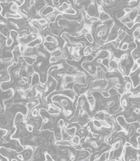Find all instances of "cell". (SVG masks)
<instances>
[{"mask_svg": "<svg viewBox=\"0 0 140 161\" xmlns=\"http://www.w3.org/2000/svg\"><path fill=\"white\" fill-rule=\"evenodd\" d=\"M86 156V153H81L79 154L78 155V157H81V158H84Z\"/></svg>", "mask_w": 140, "mask_h": 161, "instance_id": "cell-44", "label": "cell"}, {"mask_svg": "<svg viewBox=\"0 0 140 161\" xmlns=\"http://www.w3.org/2000/svg\"><path fill=\"white\" fill-rule=\"evenodd\" d=\"M132 145V143H131L130 141H125V142L123 145H124L126 147H130Z\"/></svg>", "mask_w": 140, "mask_h": 161, "instance_id": "cell-42", "label": "cell"}, {"mask_svg": "<svg viewBox=\"0 0 140 161\" xmlns=\"http://www.w3.org/2000/svg\"><path fill=\"white\" fill-rule=\"evenodd\" d=\"M10 35L14 39H16L17 40V37L19 35V34L18 32L15 30H11L10 33Z\"/></svg>", "mask_w": 140, "mask_h": 161, "instance_id": "cell-24", "label": "cell"}, {"mask_svg": "<svg viewBox=\"0 0 140 161\" xmlns=\"http://www.w3.org/2000/svg\"><path fill=\"white\" fill-rule=\"evenodd\" d=\"M27 130L29 131V132H32L33 131V126L31 124H27L26 126Z\"/></svg>", "mask_w": 140, "mask_h": 161, "instance_id": "cell-36", "label": "cell"}, {"mask_svg": "<svg viewBox=\"0 0 140 161\" xmlns=\"http://www.w3.org/2000/svg\"><path fill=\"white\" fill-rule=\"evenodd\" d=\"M14 42V39L9 35V36L6 39V46L7 47H11Z\"/></svg>", "mask_w": 140, "mask_h": 161, "instance_id": "cell-18", "label": "cell"}, {"mask_svg": "<svg viewBox=\"0 0 140 161\" xmlns=\"http://www.w3.org/2000/svg\"><path fill=\"white\" fill-rule=\"evenodd\" d=\"M140 34V27L138 26L135 28L133 32V35L134 38L137 39Z\"/></svg>", "mask_w": 140, "mask_h": 161, "instance_id": "cell-19", "label": "cell"}, {"mask_svg": "<svg viewBox=\"0 0 140 161\" xmlns=\"http://www.w3.org/2000/svg\"><path fill=\"white\" fill-rule=\"evenodd\" d=\"M51 45L54 47H57L59 46V42L58 39L56 37H54L53 40L51 43Z\"/></svg>", "mask_w": 140, "mask_h": 161, "instance_id": "cell-31", "label": "cell"}, {"mask_svg": "<svg viewBox=\"0 0 140 161\" xmlns=\"http://www.w3.org/2000/svg\"><path fill=\"white\" fill-rule=\"evenodd\" d=\"M78 134L81 136H84L86 134V130L84 129V128H81L79 129L78 131Z\"/></svg>", "mask_w": 140, "mask_h": 161, "instance_id": "cell-35", "label": "cell"}, {"mask_svg": "<svg viewBox=\"0 0 140 161\" xmlns=\"http://www.w3.org/2000/svg\"><path fill=\"white\" fill-rule=\"evenodd\" d=\"M28 3H29L31 6H34L36 3V1L35 0H30L29 2H28Z\"/></svg>", "mask_w": 140, "mask_h": 161, "instance_id": "cell-45", "label": "cell"}, {"mask_svg": "<svg viewBox=\"0 0 140 161\" xmlns=\"http://www.w3.org/2000/svg\"><path fill=\"white\" fill-rule=\"evenodd\" d=\"M91 138L89 136H87L85 138H84V143H88L90 141H91Z\"/></svg>", "mask_w": 140, "mask_h": 161, "instance_id": "cell-41", "label": "cell"}, {"mask_svg": "<svg viewBox=\"0 0 140 161\" xmlns=\"http://www.w3.org/2000/svg\"><path fill=\"white\" fill-rule=\"evenodd\" d=\"M30 155V153L29 152H26L24 153V155L26 158H28L29 156Z\"/></svg>", "mask_w": 140, "mask_h": 161, "instance_id": "cell-47", "label": "cell"}, {"mask_svg": "<svg viewBox=\"0 0 140 161\" xmlns=\"http://www.w3.org/2000/svg\"><path fill=\"white\" fill-rule=\"evenodd\" d=\"M61 159H59V160L61 161H66L67 160V159L66 158V157H60Z\"/></svg>", "mask_w": 140, "mask_h": 161, "instance_id": "cell-51", "label": "cell"}, {"mask_svg": "<svg viewBox=\"0 0 140 161\" xmlns=\"http://www.w3.org/2000/svg\"><path fill=\"white\" fill-rule=\"evenodd\" d=\"M138 116L139 115L134 113L133 111L131 113L129 117H128L126 119V121L128 124L135 123L138 122Z\"/></svg>", "mask_w": 140, "mask_h": 161, "instance_id": "cell-5", "label": "cell"}, {"mask_svg": "<svg viewBox=\"0 0 140 161\" xmlns=\"http://www.w3.org/2000/svg\"><path fill=\"white\" fill-rule=\"evenodd\" d=\"M98 142V141L92 140V141H91L89 142V144L92 147H93L94 149H98V148L100 146V145H99Z\"/></svg>", "mask_w": 140, "mask_h": 161, "instance_id": "cell-23", "label": "cell"}, {"mask_svg": "<svg viewBox=\"0 0 140 161\" xmlns=\"http://www.w3.org/2000/svg\"><path fill=\"white\" fill-rule=\"evenodd\" d=\"M61 6H62V8L63 9V10L64 11L68 9L71 7L70 6V4H69L68 3V2H67V1L63 2L62 4H61Z\"/></svg>", "mask_w": 140, "mask_h": 161, "instance_id": "cell-28", "label": "cell"}, {"mask_svg": "<svg viewBox=\"0 0 140 161\" xmlns=\"http://www.w3.org/2000/svg\"><path fill=\"white\" fill-rule=\"evenodd\" d=\"M90 0L91 3H94V4H95V3L97 2V0Z\"/></svg>", "mask_w": 140, "mask_h": 161, "instance_id": "cell-53", "label": "cell"}, {"mask_svg": "<svg viewBox=\"0 0 140 161\" xmlns=\"http://www.w3.org/2000/svg\"><path fill=\"white\" fill-rule=\"evenodd\" d=\"M136 24V22H135V21H130L129 22H127L125 24H124V25L129 29H132L134 27V26L135 25V24Z\"/></svg>", "mask_w": 140, "mask_h": 161, "instance_id": "cell-27", "label": "cell"}, {"mask_svg": "<svg viewBox=\"0 0 140 161\" xmlns=\"http://www.w3.org/2000/svg\"><path fill=\"white\" fill-rule=\"evenodd\" d=\"M127 14V13L124 10L118 12V13H117L116 14V17L118 19H120L122 18H123L124 17L126 16Z\"/></svg>", "mask_w": 140, "mask_h": 161, "instance_id": "cell-21", "label": "cell"}, {"mask_svg": "<svg viewBox=\"0 0 140 161\" xmlns=\"http://www.w3.org/2000/svg\"><path fill=\"white\" fill-rule=\"evenodd\" d=\"M104 158H105V161H107V160H109L110 159V150L105 152Z\"/></svg>", "mask_w": 140, "mask_h": 161, "instance_id": "cell-34", "label": "cell"}, {"mask_svg": "<svg viewBox=\"0 0 140 161\" xmlns=\"http://www.w3.org/2000/svg\"><path fill=\"white\" fill-rule=\"evenodd\" d=\"M92 52H93V51H92V47L89 46H86L84 50V55L86 56L90 54H92Z\"/></svg>", "mask_w": 140, "mask_h": 161, "instance_id": "cell-20", "label": "cell"}, {"mask_svg": "<svg viewBox=\"0 0 140 161\" xmlns=\"http://www.w3.org/2000/svg\"><path fill=\"white\" fill-rule=\"evenodd\" d=\"M105 78L110 83H111V84H114V83L120 82V79L118 77H114L110 78L108 79H106V78Z\"/></svg>", "mask_w": 140, "mask_h": 161, "instance_id": "cell-16", "label": "cell"}, {"mask_svg": "<svg viewBox=\"0 0 140 161\" xmlns=\"http://www.w3.org/2000/svg\"><path fill=\"white\" fill-rule=\"evenodd\" d=\"M45 159H46V160H48V161H49V160H53V159L52 158L51 156L49 154H48V153H46L45 155Z\"/></svg>", "mask_w": 140, "mask_h": 161, "instance_id": "cell-37", "label": "cell"}, {"mask_svg": "<svg viewBox=\"0 0 140 161\" xmlns=\"http://www.w3.org/2000/svg\"><path fill=\"white\" fill-rule=\"evenodd\" d=\"M43 42V38L41 36H38L32 40L30 42H29L26 45V46L27 47L34 48L36 47L37 46H38Z\"/></svg>", "mask_w": 140, "mask_h": 161, "instance_id": "cell-2", "label": "cell"}, {"mask_svg": "<svg viewBox=\"0 0 140 161\" xmlns=\"http://www.w3.org/2000/svg\"><path fill=\"white\" fill-rule=\"evenodd\" d=\"M63 14H67L68 15H72V16H76L77 14V12L76 10L73 8L70 7L67 10L64 11L62 13Z\"/></svg>", "mask_w": 140, "mask_h": 161, "instance_id": "cell-8", "label": "cell"}, {"mask_svg": "<svg viewBox=\"0 0 140 161\" xmlns=\"http://www.w3.org/2000/svg\"><path fill=\"white\" fill-rule=\"evenodd\" d=\"M55 11V8H53L51 6L48 5L46 6L41 12V14L43 16L46 17L49 14L54 12Z\"/></svg>", "mask_w": 140, "mask_h": 161, "instance_id": "cell-6", "label": "cell"}, {"mask_svg": "<svg viewBox=\"0 0 140 161\" xmlns=\"http://www.w3.org/2000/svg\"><path fill=\"white\" fill-rule=\"evenodd\" d=\"M90 132H91V135H92V137L93 138H96V139L98 137V136L99 135V134H98L97 133H95V132H93L92 131H90Z\"/></svg>", "mask_w": 140, "mask_h": 161, "instance_id": "cell-38", "label": "cell"}, {"mask_svg": "<svg viewBox=\"0 0 140 161\" xmlns=\"http://www.w3.org/2000/svg\"><path fill=\"white\" fill-rule=\"evenodd\" d=\"M87 13L91 15V16L93 17L96 13V10H95V4L91 3L88 7L87 10Z\"/></svg>", "mask_w": 140, "mask_h": 161, "instance_id": "cell-9", "label": "cell"}, {"mask_svg": "<svg viewBox=\"0 0 140 161\" xmlns=\"http://www.w3.org/2000/svg\"><path fill=\"white\" fill-rule=\"evenodd\" d=\"M125 66H127L129 65L131 63V60L129 58H128L127 59L125 60Z\"/></svg>", "mask_w": 140, "mask_h": 161, "instance_id": "cell-43", "label": "cell"}, {"mask_svg": "<svg viewBox=\"0 0 140 161\" xmlns=\"http://www.w3.org/2000/svg\"><path fill=\"white\" fill-rule=\"evenodd\" d=\"M126 34H127L124 31L121 30V31H120V32L118 33L117 38L121 42H122V41H123L124 40Z\"/></svg>", "mask_w": 140, "mask_h": 161, "instance_id": "cell-15", "label": "cell"}, {"mask_svg": "<svg viewBox=\"0 0 140 161\" xmlns=\"http://www.w3.org/2000/svg\"><path fill=\"white\" fill-rule=\"evenodd\" d=\"M17 158H18L19 160H24V158L23 156L22 155H21V154H18L17 155Z\"/></svg>", "mask_w": 140, "mask_h": 161, "instance_id": "cell-46", "label": "cell"}, {"mask_svg": "<svg viewBox=\"0 0 140 161\" xmlns=\"http://www.w3.org/2000/svg\"><path fill=\"white\" fill-rule=\"evenodd\" d=\"M94 67L93 65L88 64L86 66V69H87V71L90 72H93L94 71Z\"/></svg>", "mask_w": 140, "mask_h": 161, "instance_id": "cell-33", "label": "cell"}, {"mask_svg": "<svg viewBox=\"0 0 140 161\" xmlns=\"http://www.w3.org/2000/svg\"><path fill=\"white\" fill-rule=\"evenodd\" d=\"M54 37V36H52L51 35H47L45 38V42L48 43H51L53 40Z\"/></svg>", "mask_w": 140, "mask_h": 161, "instance_id": "cell-29", "label": "cell"}, {"mask_svg": "<svg viewBox=\"0 0 140 161\" xmlns=\"http://www.w3.org/2000/svg\"><path fill=\"white\" fill-rule=\"evenodd\" d=\"M22 5L24 4L25 3V0H18Z\"/></svg>", "mask_w": 140, "mask_h": 161, "instance_id": "cell-50", "label": "cell"}, {"mask_svg": "<svg viewBox=\"0 0 140 161\" xmlns=\"http://www.w3.org/2000/svg\"><path fill=\"white\" fill-rule=\"evenodd\" d=\"M136 133L137 134H140V126L136 129Z\"/></svg>", "mask_w": 140, "mask_h": 161, "instance_id": "cell-49", "label": "cell"}, {"mask_svg": "<svg viewBox=\"0 0 140 161\" xmlns=\"http://www.w3.org/2000/svg\"><path fill=\"white\" fill-rule=\"evenodd\" d=\"M130 81H127L124 86V92L123 94L129 95L132 93V90L134 87V84L132 80Z\"/></svg>", "mask_w": 140, "mask_h": 161, "instance_id": "cell-3", "label": "cell"}, {"mask_svg": "<svg viewBox=\"0 0 140 161\" xmlns=\"http://www.w3.org/2000/svg\"><path fill=\"white\" fill-rule=\"evenodd\" d=\"M111 86L114 87L115 88H116L118 90L122 89V88H123V85L122 84H121L120 82L114 83V84H112Z\"/></svg>", "mask_w": 140, "mask_h": 161, "instance_id": "cell-25", "label": "cell"}, {"mask_svg": "<svg viewBox=\"0 0 140 161\" xmlns=\"http://www.w3.org/2000/svg\"><path fill=\"white\" fill-rule=\"evenodd\" d=\"M116 121L118 123V124L120 126L121 129H127V126L128 124L125 117L124 115H120L118 116L116 118Z\"/></svg>", "mask_w": 140, "mask_h": 161, "instance_id": "cell-1", "label": "cell"}, {"mask_svg": "<svg viewBox=\"0 0 140 161\" xmlns=\"http://www.w3.org/2000/svg\"><path fill=\"white\" fill-rule=\"evenodd\" d=\"M2 10H3V8H2V7H1V6H0V13L2 12Z\"/></svg>", "mask_w": 140, "mask_h": 161, "instance_id": "cell-54", "label": "cell"}, {"mask_svg": "<svg viewBox=\"0 0 140 161\" xmlns=\"http://www.w3.org/2000/svg\"><path fill=\"white\" fill-rule=\"evenodd\" d=\"M54 103H57L59 104V105H60L61 107L63 106L64 107H67L69 105V102L66 99H62V100H61L60 102H54Z\"/></svg>", "mask_w": 140, "mask_h": 161, "instance_id": "cell-14", "label": "cell"}, {"mask_svg": "<svg viewBox=\"0 0 140 161\" xmlns=\"http://www.w3.org/2000/svg\"><path fill=\"white\" fill-rule=\"evenodd\" d=\"M58 15L54 12L51 13L46 16V19L50 23L55 22Z\"/></svg>", "mask_w": 140, "mask_h": 161, "instance_id": "cell-10", "label": "cell"}, {"mask_svg": "<svg viewBox=\"0 0 140 161\" xmlns=\"http://www.w3.org/2000/svg\"><path fill=\"white\" fill-rule=\"evenodd\" d=\"M81 114V111L79 109H77L74 113V116L76 117H78Z\"/></svg>", "mask_w": 140, "mask_h": 161, "instance_id": "cell-40", "label": "cell"}, {"mask_svg": "<svg viewBox=\"0 0 140 161\" xmlns=\"http://www.w3.org/2000/svg\"><path fill=\"white\" fill-rule=\"evenodd\" d=\"M64 75H65L64 71H60L57 73V76L60 78H62L64 76Z\"/></svg>", "mask_w": 140, "mask_h": 161, "instance_id": "cell-39", "label": "cell"}, {"mask_svg": "<svg viewBox=\"0 0 140 161\" xmlns=\"http://www.w3.org/2000/svg\"><path fill=\"white\" fill-rule=\"evenodd\" d=\"M128 45H129L128 43L124 42V43L122 45V46H120V49L123 51H127L128 50Z\"/></svg>", "mask_w": 140, "mask_h": 161, "instance_id": "cell-30", "label": "cell"}, {"mask_svg": "<svg viewBox=\"0 0 140 161\" xmlns=\"http://www.w3.org/2000/svg\"><path fill=\"white\" fill-rule=\"evenodd\" d=\"M45 146H50L51 145V143L49 142H46L45 143Z\"/></svg>", "mask_w": 140, "mask_h": 161, "instance_id": "cell-52", "label": "cell"}, {"mask_svg": "<svg viewBox=\"0 0 140 161\" xmlns=\"http://www.w3.org/2000/svg\"><path fill=\"white\" fill-rule=\"evenodd\" d=\"M69 141L73 145H77L80 143V138L78 136L76 135L72 137L69 140Z\"/></svg>", "mask_w": 140, "mask_h": 161, "instance_id": "cell-12", "label": "cell"}, {"mask_svg": "<svg viewBox=\"0 0 140 161\" xmlns=\"http://www.w3.org/2000/svg\"><path fill=\"white\" fill-rule=\"evenodd\" d=\"M1 33L0 32V40H1Z\"/></svg>", "mask_w": 140, "mask_h": 161, "instance_id": "cell-55", "label": "cell"}, {"mask_svg": "<svg viewBox=\"0 0 140 161\" xmlns=\"http://www.w3.org/2000/svg\"><path fill=\"white\" fill-rule=\"evenodd\" d=\"M99 19L102 21H107L110 19V16L108 13H106L104 12L99 14Z\"/></svg>", "mask_w": 140, "mask_h": 161, "instance_id": "cell-11", "label": "cell"}, {"mask_svg": "<svg viewBox=\"0 0 140 161\" xmlns=\"http://www.w3.org/2000/svg\"><path fill=\"white\" fill-rule=\"evenodd\" d=\"M16 0V1H18V0Z\"/></svg>", "mask_w": 140, "mask_h": 161, "instance_id": "cell-56", "label": "cell"}, {"mask_svg": "<svg viewBox=\"0 0 140 161\" xmlns=\"http://www.w3.org/2000/svg\"><path fill=\"white\" fill-rule=\"evenodd\" d=\"M84 37H85L86 39L87 40L88 42H89L91 44H93L94 42L93 36L91 33H89L88 34H84Z\"/></svg>", "mask_w": 140, "mask_h": 161, "instance_id": "cell-17", "label": "cell"}, {"mask_svg": "<svg viewBox=\"0 0 140 161\" xmlns=\"http://www.w3.org/2000/svg\"><path fill=\"white\" fill-rule=\"evenodd\" d=\"M123 141L122 139L120 138L119 139L116 140L111 146L110 149L117 150H118L121 146H123Z\"/></svg>", "mask_w": 140, "mask_h": 161, "instance_id": "cell-7", "label": "cell"}, {"mask_svg": "<svg viewBox=\"0 0 140 161\" xmlns=\"http://www.w3.org/2000/svg\"><path fill=\"white\" fill-rule=\"evenodd\" d=\"M85 101L84 100L81 99L79 102H78V105L79 106L80 108L81 109L84 108V107L85 106Z\"/></svg>", "mask_w": 140, "mask_h": 161, "instance_id": "cell-32", "label": "cell"}, {"mask_svg": "<svg viewBox=\"0 0 140 161\" xmlns=\"http://www.w3.org/2000/svg\"><path fill=\"white\" fill-rule=\"evenodd\" d=\"M136 158H137V161H140V154L139 153H137L136 155Z\"/></svg>", "mask_w": 140, "mask_h": 161, "instance_id": "cell-48", "label": "cell"}, {"mask_svg": "<svg viewBox=\"0 0 140 161\" xmlns=\"http://www.w3.org/2000/svg\"><path fill=\"white\" fill-rule=\"evenodd\" d=\"M18 5L16 2H13L10 8V10L11 12L14 13H17V12L19 11Z\"/></svg>", "mask_w": 140, "mask_h": 161, "instance_id": "cell-13", "label": "cell"}, {"mask_svg": "<svg viewBox=\"0 0 140 161\" xmlns=\"http://www.w3.org/2000/svg\"><path fill=\"white\" fill-rule=\"evenodd\" d=\"M124 42H126L127 43H131L133 41H134V38L132 36H131L130 34H126L125 38L124 39Z\"/></svg>", "mask_w": 140, "mask_h": 161, "instance_id": "cell-22", "label": "cell"}, {"mask_svg": "<svg viewBox=\"0 0 140 161\" xmlns=\"http://www.w3.org/2000/svg\"><path fill=\"white\" fill-rule=\"evenodd\" d=\"M136 128L134 123L130 124L128 129L126 130L125 136H127L129 138V139L134 137L135 133H136Z\"/></svg>", "mask_w": 140, "mask_h": 161, "instance_id": "cell-4", "label": "cell"}, {"mask_svg": "<svg viewBox=\"0 0 140 161\" xmlns=\"http://www.w3.org/2000/svg\"><path fill=\"white\" fill-rule=\"evenodd\" d=\"M39 23L42 25V26H46L48 24V20L46 18H40L37 19Z\"/></svg>", "mask_w": 140, "mask_h": 161, "instance_id": "cell-26", "label": "cell"}]
</instances>
